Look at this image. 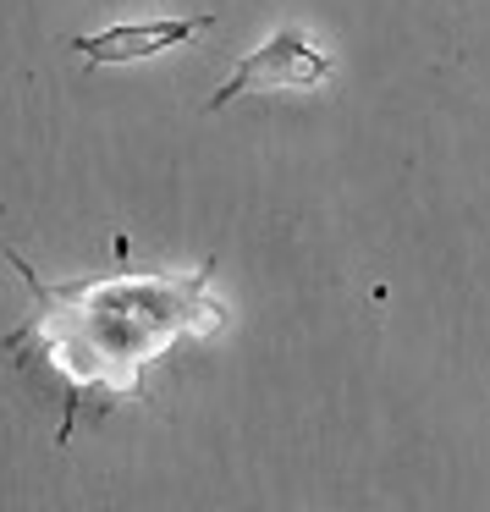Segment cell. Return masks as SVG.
I'll use <instances>...</instances> for the list:
<instances>
[{
	"label": "cell",
	"mask_w": 490,
	"mask_h": 512,
	"mask_svg": "<svg viewBox=\"0 0 490 512\" xmlns=\"http://www.w3.org/2000/svg\"><path fill=\"white\" fill-rule=\"evenodd\" d=\"M17 270L28 276V287L39 298V336H50V353L67 358L83 386L94 375H105L111 386H133L138 364L177 325H193V331L221 325V309L204 298L210 265L193 270L188 281H144V287H127V281L45 287L23 259H17Z\"/></svg>",
	"instance_id": "cell-1"
},
{
	"label": "cell",
	"mask_w": 490,
	"mask_h": 512,
	"mask_svg": "<svg viewBox=\"0 0 490 512\" xmlns=\"http://www.w3.org/2000/svg\"><path fill=\"white\" fill-rule=\"evenodd\" d=\"M325 78H331V56L314 50L303 28H276L254 56L237 61L232 78L210 94L204 111L215 116V111H226L232 100H243V94H254V89L259 94H265V89H314V83H325Z\"/></svg>",
	"instance_id": "cell-2"
},
{
	"label": "cell",
	"mask_w": 490,
	"mask_h": 512,
	"mask_svg": "<svg viewBox=\"0 0 490 512\" xmlns=\"http://www.w3.org/2000/svg\"><path fill=\"white\" fill-rule=\"evenodd\" d=\"M199 28H215V17H171V23H122V28H100V34H83L72 39L83 61L94 67H122V61H144L160 56L171 45H188Z\"/></svg>",
	"instance_id": "cell-3"
}]
</instances>
